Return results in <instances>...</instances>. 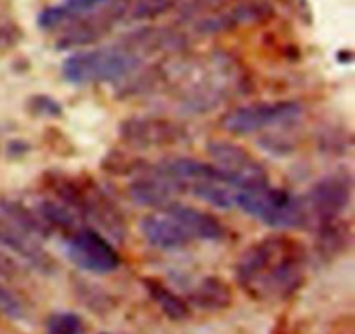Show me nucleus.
Masks as SVG:
<instances>
[{
    "instance_id": "nucleus-17",
    "label": "nucleus",
    "mask_w": 355,
    "mask_h": 334,
    "mask_svg": "<svg viewBox=\"0 0 355 334\" xmlns=\"http://www.w3.org/2000/svg\"><path fill=\"white\" fill-rule=\"evenodd\" d=\"M189 305L205 312H220L232 305V288L218 276H207L189 291Z\"/></svg>"
},
{
    "instance_id": "nucleus-24",
    "label": "nucleus",
    "mask_w": 355,
    "mask_h": 334,
    "mask_svg": "<svg viewBox=\"0 0 355 334\" xmlns=\"http://www.w3.org/2000/svg\"><path fill=\"white\" fill-rule=\"evenodd\" d=\"M31 116L38 118H59L62 114V107L54 97L45 96V94H37L28 99L26 104Z\"/></svg>"
},
{
    "instance_id": "nucleus-26",
    "label": "nucleus",
    "mask_w": 355,
    "mask_h": 334,
    "mask_svg": "<svg viewBox=\"0 0 355 334\" xmlns=\"http://www.w3.org/2000/svg\"><path fill=\"white\" fill-rule=\"evenodd\" d=\"M21 272V265L16 262V258L9 256L7 253L0 252V276L3 277H16Z\"/></svg>"
},
{
    "instance_id": "nucleus-14",
    "label": "nucleus",
    "mask_w": 355,
    "mask_h": 334,
    "mask_svg": "<svg viewBox=\"0 0 355 334\" xmlns=\"http://www.w3.org/2000/svg\"><path fill=\"white\" fill-rule=\"evenodd\" d=\"M186 193V186L177 180L144 172L134 179L128 186V194L132 201L144 208H165L166 204L177 201V197Z\"/></svg>"
},
{
    "instance_id": "nucleus-23",
    "label": "nucleus",
    "mask_w": 355,
    "mask_h": 334,
    "mask_svg": "<svg viewBox=\"0 0 355 334\" xmlns=\"http://www.w3.org/2000/svg\"><path fill=\"white\" fill-rule=\"evenodd\" d=\"M182 0H137L132 7V17L134 19H156L163 14L175 9Z\"/></svg>"
},
{
    "instance_id": "nucleus-10",
    "label": "nucleus",
    "mask_w": 355,
    "mask_h": 334,
    "mask_svg": "<svg viewBox=\"0 0 355 334\" xmlns=\"http://www.w3.org/2000/svg\"><path fill=\"white\" fill-rule=\"evenodd\" d=\"M125 12H127V3L123 0H114L92 12L75 17L69 21L66 30L58 38V49L68 51V49L94 45L120 23Z\"/></svg>"
},
{
    "instance_id": "nucleus-12",
    "label": "nucleus",
    "mask_w": 355,
    "mask_h": 334,
    "mask_svg": "<svg viewBox=\"0 0 355 334\" xmlns=\"http://www.w3.org/2000/svg\"><path fill=\"white\" fill-rule=\"evenodd\" d=\"M139 227L146 241L162 252H180L194 243L184 225L165 208L144 215Z\"/></svg>"
},
{
    "instance_id": "nucleus-13",
    "label": "nucleus",
    "mask_w": 355,
    "mask_h": 334,
    "mask_svg": "<svg viewBox=\"0 0 355 334\" xmlns=\"http://www.w3.org/2000/svg\"><path fill=\"white\" fill-rule=\"evenodd\" d=\"M270 16H272V7L269 3L262 0H250L222 12H211L198 17L196 31L201 35L222 33V31H229L243 24L262 23Z\"/></svg>"
},
{
    "instance_id": "nucleus-18",
    "label": "nucleus",
    "mask_w": 355,
    "mask_h": 334,
    "mask_svg": "<svg viewBox=\"0 0 355 334\" xmlns=\"http://www.w3.org/2000/svg\"><path fill=\"white\" fill-rule=\"evenodd\" d=\"M0 215L6 217L9 222H12L19 229H23L30 236L37 238L38 241H44V239L52 236L51 229L42 220L35 204L31 206V204L14 200V197H2L0 200Z\"/></svg>"
},
{
    "instance_id": "nucleus-3",
    "label": "nucleus",
    "mask_w": 355,
    "mask_h": 334,
    "mask_svg": "<svg viewBox=\"0 0 355 334\" xmlns=\"http://www.w3.org/2000/svg\"><path fill=\"white\" fill-rule=\"evenodd\" d=\"M146 58L127 40L113 45L82 49L62 61L61 73L73 85L120 82L141 69Z\"/></svg>"
},
{
    "instance_id": "nucleus-20",
    "label": "nucleus",
    "mask_w": 355,
    "mask_h": 334,
    "mask_svg": "<svg viewBox=\"0 0 355 334\" xmlns=\"http://www.w3.org/2000/svg\"><path fill=\"white\" fill-rule=\"evenodd\" d=\"M142 286L148 291L149 298L155 301L159 307V310L173 322L186 321L191 315V305L187 300L170 290L163 281L156 279V277H142Z\"/></svg>"
},
{
    "instance_id": "nucleus-2",
    "label": "nucleus",
    "mask_w": 355,
    "mask_h": 334,
    "mask_svg": "<svg viewBox=\"0 0 355 334\" xmlns=\"http://www.w3.org/2000/svg\"><path fill=\"white\" fill-rule=\"evenodd\" d=\"M42 182L54 200L75 211L80 220L89 222L90 227L110 236L114 241H123L127 238V218L121 213V208L92 179L49 170L42 177Z\"/></svg>"
},
{
    "instance_id": "nucleus-16",
    "label": "nucleus",
    "mask_w": 355,
    "mask_h": 334,
    "mask_svg": "<svg viewBox=\"0 0 355 334\" xmlns=\"http://www.w3.org/2000/svg\"><path fill=\"white\" fill-rule=\"evenodd\" d=\"M350 243H352V227L343 218L315 227L314 249L322 262H331L342 256L350 248Z\"/></svg>"
},
{
    "instance_id": "nucleus-19",
    "label": "nucleus",
    "mask_w": 355,
    "mask_h": 334,
    "mask_svg": "<svg viewBox=\"0 0 355 334\" xmlns=\"http://www.w3.org/2000/svg\"><path fill=\"white\" fill-rule=\"evenodd\" d=\"M111 2H114V0H62L58 6L42 10L40 16H38V24L44 30H54L62 24H68L75 17L92 12V10L107 6Z\"/></svg>"
},
{
    "instance_id": "nucleus-9",
    "label": "nucleus",
    "mask_w": 355,
    "mask_h": 334,
    "mask_svg": "<svg viewBox=\"0 0 355 334\" xmlns=\"http://www.w3.org/2000/svg\"><path fill=\"white\" fill-rule=\"evenodd\" d=\"M121 141L135 149L172 148L186 141L184 125L165 116H132L118 127Z\"/></svg>"
},
{
    "instance_id": "nucleus-21",
    "label": "nucleus",
    "mask_w": 355,
    "mask_h": 334,
    "mask_svg": "<svg viewBox=\"0 0 355 334\" xmlns=\"http://www.w3.org/2000/svg\"><path fill=\"white\" fill-rule=\"evenodd\" d=\"M103 168L104 172L111 173V175H141L148 170L149 165L142 163L141 159H135L132 156L125 155L121 151H111L107 155H104L103 158Z\"/></svg>"
},
{
    "instance_id": "nucleus-25",
    "label": "nucleus",
    "mask_w": 355,
    "mask_h": 334,
    "mask_svg": "<svg viewBox=\"0 0 355 334\" xmlns=\"http://www.w3.org/2000/svg\"><path fill=\"white\" fill-rule=\"evenodd\" d=\"M0 314L9 319H14V321H19V319L24 317V305L2 283H0Z\"/></svg>"
},
{
    "instance_id": "nucleus-11",
    "label": "nucleus",
    "mask_w": 355,
    "mask_h": 334,
    "mask_svg": "<svg viewBox=\"0 0 355 334\" xmlns=\"http://www.w3.org/2000/svg\"><path fill=\"white\" fill-rule=\"evenodd\" d=\"M0 248L10 252L17 260L44 276L55 272L54 258L42 246V241L24 232L2 215H0Z\"/></svg>"
},
{
    "instance_id": "nucleus-15",
    "label": "nucleus",
    "mask_w": 355,
    "mask_h": 334,
    "mask_svg": "<svg viewBox=\"0 0 355 334\" xmlns=\"http://www.w3.org/2000/svg\"><path fill=\"white\" fill-rule=\"evenodd\" d=\"M165 210L170 211L184 225V229L189 232L194 241L217 243L222 241L225 238V234H227L225 225L222 224L220 218L208 213V211L200 210V208L184 204L180 201H173V203L166 204Z\"/></svg>"
},
{
    "instance_id": "nucleus-7",
    "label": "nucleus",
    "mask_w": 355,
    "mask_h": 334,
    "mask_svg": "<svg viewBox=\"0 0 355 334\" xmlns=\"http://www.w3.org/2000/svg\"><path fill=\"white\" fill-rule=\"evenodd\" d=\"M66 255L75 267L96 276H107L121 267V256L113 243L90 225H80L64 238Z\"/></svg>"
},
{
    "instance_id": "nucleus-22",
    "label": "nucleus",
    "mask_w": 355,
    "mask_h": 334,
    "mask_svg": "<svg viewBox=\"0 0 355 334\" xmlns=\"http://www.w3.org/2000/svg\"><path fill=\"white\" fill-rule=\"evenodd\" d=\"M45 334H85V324L75 312H54L45 322Z\"/></svg>"
},
{
    "instance_id": "nucleus-1",
    "label": "nucleus",
    "mask_w": 355,
    "mask_h": 334,
    "mask_svg": "<svg viewBox=\"0 0 355 334\" xmlns=\"http://www.w3.org/2000/svg\"><path fill=\"white\" fill-rule=\"evenodd\" d=\"M309 252L290 236H267L250 245L236 263L239 288L255 300H288L305 283Z\"/></svg>"
},
{
    "instance_id": "nucleus-6",
    "label": "nucleus",
    "mask_w": 355,
    "mask_h": 334,
    "mask_svg": "<svg viewBox=\"0 0 355 334\" xmlns=\"http://www.w3.org/2000/svg\"><path fill=\"white\" fill-rule=\"evenodd\" d=\"M354 179L349 170H335L321 177L302 196L307 227H319L328 222L338 220L352 203Z\"/></svg>"
},
{
    "instance_id": "nucleus-5",
    "label": "nucleus",
    "mask_w": 355,
    "mask_h": 334,
    "mask_svg": "<svg viewBox=\"0 0 355 334\" xmlns=\"http://www.w3.org/2000/svg\"><path fill=\"white\" fill-rule=\"evenodd\" d=\"M304 114V106L297 100H267L243 104L227 111L220 118V127L238 137L260 134L269 128L290 127Z\"/></svg>"
},
{
    "instance_id": "nucleus-4",
    "label": "nucleus",
    "mask_w": 355,
    "mask_h": 334,
    "mask_svg": "<svg viewBox=\"0 0 355 334\" xmlns=\"http://www.w3.org/2000/svg\"><path fill=\"white\" fill-rule=\"evenodd\" d=\"M236 208L255 220L279 231L307 227L302 196H297L286 189L270 186L238 189Z\"/></svg>"
},
{
    "instance_id": "nucleus-8",
    "label": "nucleus",
    "mask_w": 355,
    "mask_h": 334,
    "mask_svg": "<svg viewBox=\"0 0 355 334\" xmlns=\"http://www.w3.org/2000/svg\"><path fill=\"white\" fill-rule=\"evenodd\" d=\"M211 163L236 189H255L269 186L266 166L243 146L229 141H211L208 144Z\"/></svg>"
},
{
    "instance_id": "nucleus-27",
    "label": "nucleus",
    "mask_w": 355,
    "mask_h": 334,
    "mask_svg": "<svg viewBox=\"0 0 355 334\" xmlns=\"http://www.w3.org/2000/svg\"><path fill=\"white\" fill-rule=\"evenodd\" d=\"M101 334H110V333H101Z\"/></svg>"
}]
</instances>
